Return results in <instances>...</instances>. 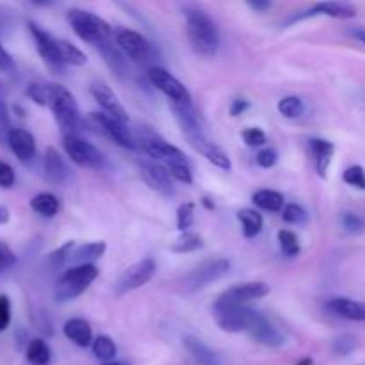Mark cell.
I'll return each mask as SVG.
<instances>
[{"label": "cell", "instance_id": "ffe728a7", "mask_svg": "<svg viewBox=\"0 0 365 365\" xmlns=\"http://www.w3.org/2000/svg\"><path fill=\"white\" fill-rule=\"evenodd\" d=\"M252 335V339H255L259 344L267 346V348H280L285 344V339L262 314H259V317L255 319L253 327L248 331Z\"/></svg>", "mask_w": 365, "mask_h": 365}, {"label": "cell", "instance_id": "816d5d0a", "mask_svg": "<svg viewBox=\"0 0 365 365\" xmlns=\"http://www.w3.org/2000/svg\"><path fill=\"white\" fill-rule=\"evenodd\" d=\"M11 324V302L7 296H0V334Z\"/></svg>", "mask_w": 365, "mask_h": 365}, {"label": "cell", "instance_id": "60d3db41", "mask_svg": "<svg viewBox=\"0 0 365 365\" xmlns=\"http://www.w3.org/2000/svg\"><path fill=\"white\" fill-rule=\"evenodd\" d=\"M344 182L351 187L360 189V191H365V170L362 166H349L348 170L342 175Z\"/></svg>", "mask_w": 365, "mask_h": 365}, {"label": "cell", "instance_id": "f35d334b", "mask_svg": "<svg viewBox=\"0 0 365 365\" xmlns=\"http://www.w3.org/2000/svg\"><path fill=\"white\" fill-rule=\"evenodd\" d=\"M282 217L289 225H302L307 221V210L298 203H289L282 210Z\"/></svg>", "mask_w": 365, "mask_h": 365}, {"label": "cell", "instance_id": "7402d4cb", "mask_svg": "<svg viewBox=\"0 0 365 365\" xmlns=\"http://www.w3.org/2000/svg\"><path fill=\"white\" fill-rule=\"evenodd\" d=\"M171 110H173L175 118H177L178 125H180L182 132H184L185 139L192 138V135L203 134L202 127H200L198 116H196L195 109L191 103H175L171 102Z\"/></svg>", "mask_w": 365, "mask_h": 365}, {"label": "cell", "instance_id": "7bdbcfd3", "mask_svg": "<svg viewBox=\"0 0 365 365\" xmlns=\"http://www.w3.org/2000/svg\"><path fill=\"white\" fill-rule=\"evenodd\" d=\"M166 168L175 180L184 182V184H192V173L187 163H171L166 164Z\"/></svg>", "mask_w": 365, "mask_h": 365}, {"label": "cell", "instance_id": "9c48e42d", "mask_svg": "<svg viewBox=\"0 0 365 365\" xmlns=\"http://www.w3.org/2000/svg\"><path fill=\"white\" fill-rule=\"evenodd\" d=\"M155 269H157V264L152 257H146V259L132 264L130 267L125 269V273L121 274V278L118 280L116 294L118 296L127 294V292L135 291V289L146 285L150 280H152L153 274H155Z\"/></svg>", "mask_w": 365, "mask_h": 365}, {"label": "cell", "instance_id": "5b68a950", "mask_svg": "<svg viewBox=\"0 0 365 365\" xmlns=\"http://www.w3.org/2000/svg\"><path fill=\"white\" fill-rule=\"evenodd\" d=\"M114 43H116L121 52L127 53L128 57H132L138 63H150V61L155 59L157 52L152 43L143 34L132 31V29L118 27L114 31Z\"/></svg>", "mask_w": 365, "mask_h": 365}, {"label": "cell", "instance_id": "f546056e", "mask_svg": "<svg viewBox=\"0 0 365 365\" xmlns=\"http://www.w3.org/2000/svg\"><path fill=\"white\" fill-rule=\"evenodd\" d=\"M107 245L103 241L96 242H88V245H82L78 248H75L71 260L78 262V266H84V264H91L93 260L100 259V257L106 253Z\"/></svg>", "mask_w": 365, "mask_h": 365}, {"label": "cell", "instance_id": "4316f807", "mask_svg": "<svg viewBox=\"0 0 365 365\" xmlns=\"http://www.w3.org/2000/svg\"><path fill=\"white\" fill-rule=\"evenodd\" d=\"M253 203L259 209L267 210V212H280L284 210V195L273 189H260L253 195Z\"/></svg>", "mask_w": 365, "mask_h": 365}, {"label": "cell", "instance_id": "ee69618b", "mask_svg": "<svg viewBox=\"0 0 365 365\" xmlns=\"http://www.w3.org/2000/svg\"><path fill=\"white\" fill-rule=\"evenodd\" d=\"M11 130H13V127H11L9 121V109H7L6 96H4V98H0V143L2 145H7V135Z\"/></svg>", "mask_w": 365, "mask_h": 365}, {"label": "cell", "instance_id": "52a82bcc", "mask_svg": "<svg viewBox=\"0 0 365 365\" xmlns=\"http://www.w3.org/2000/svg\"><path fill=\"white\" fill-rule=\"evenodd\" d=\"M214 319L217 327L228 334H241V331H250L259 312L248 309V307H227V309H212Z\"/></svg>", "mask_w": 365, "mask_h": 365}, {"label": "cell", "instance_id": "f907efd6", "mask_svg": "<svg viewBox=\"0 0 365 365\" xmlns=\"http://www.w3.org/2000/svg\"><path fill=\"white\" fill-rule=\"evenodd\" d=\"M16 182V175L14 170L7 163L0 160V187L2 189H11Z\"/></svg>", "mask_w": 365, "mask_h": 365}, {"label": "cell", "instance_id": "8d00e7d4", "mask_svg": "<svg viewBox=\"0 0 365 365\" xmlns=\"http://www.w3.org/2000/svg\"><path fill=\"white\" fill-rule=\"evenodd\" d=\"M278 242H280V250L284 255L287 257H296L302 252V246H299L298 235L291 230H280L278 232Z\"/></svg>", "mask_w": 365, "mask_h": 365}, {"label": "cell", "instance_id": "ab89813d", "mask_svg": "<svg viewBox=\"0 0 365 365\" xmlns=\"http://www.w3.org/2000/svg\"><path fill=\"white\" fill-rule=\"evenodd\" d=\"M73 252H75V242H73V241L64 242V245L61 246V248H57L56 252L50 253V255H48V262L52 264L53 267L63 266V264L66 262V260L71 259V255H73Z\"/></svg>", "mask_w": 365, "mask_h": 365}, {"label": "cell", "instance_id": "680465c9", "mask_svg": "<svg viewBox=\"0 0 365 365\" xmlns=\"http://www.w3.org/2000/svg\"><path fill=\"white\" fill-rule=\"evenodd\" d=\"M203 205H205L207 209H214V203H210L209 198H203Z\"/></svg>", "mask_w": 365, "mask_h": 365}, {"label": "cell", "instance_id": "d6986e66", "mask_svg": "<svg viewBox=\"0 0 365 365\" xmlns=\"http://www.w3.org/2000/svg\"><path fill=\"white\" fill-rule=\"evenodd\" d=\"M317 14H324V16H330V18H339V20H348V18L356 16V9L353 6H349V4H342V2H319V4H314L309 11H303V13L292 16L289 21H298V20H303V18L317 16Z\"/></svg>", "mask_w": 365, "mask_h": 365}, {"label": "cell", "instance_id": "db71d44e", "mask_svg": "<svg viewBox=\"0 0 365 365\" xmlns=\"http://www.w3.org/2000/svg\"><path fill=\"white\" fill-rule=\"evenodd\" d=\"M248 107H250L248 100L235 98L234 102H232V106H230V114H232V116H239V114L245 113V110L248 109Z\"/></svg>", "mask_w": 365, "mask_h": 365}, {"label": "cell", "instance_id": "1f68e13d", "mask_svg": "<svg viewBox=\"0 0 365 365\" xmlns=\"http://www.w3.org/2000/svg\"><path fill=\"white\" fill-rule=\"evenodd\" d=\"M25 356L31 365H48L52 360V353H50L48 344L43 339H32L25 349Z\"/></svg>", "mask_w": 365, "mask_h": 365}, {"label": "cell", "instance_id": "4fadbf2b", "mask_svg": "<svg viewBox=\"0 0 365 365\" xmlns=\"http://www.w3.org/2000/svg\"><path fill=\"white\" fill-rule=\"evenodd\" d=\"M29 31H31L32 38H34L36 41V48H38L39 56L45 61L46 66H48L50 70L57 71V73H63L66 66H64L63 61H61L59 48H57V38L48 34L45 29L36 25L34 21H29Z\"/></svg>", "mask_w": 365, "mask_h": 365}, {"label": "cell", "instance_id": "91938a15", "mask_svg": "<svg viewBox=\"0 0 365 365\" xmlns=\"http://www.w3.org/2000/svg\"><path fill=\"white\" fill-rule=\"evenodd\" d=\"M103 365H128L127 362H107V364H103Z\"/></svg>", "mask_w": 365, "mask_h": 365}, {"label": "cell", "instance_id": "7a4b0ae2", "mask_svg": "<svg viewBox=\"0 0 365 365\" xmlns=\"http://www.w3.org/2000/svg\"><path fill=\"white\" fill-rule=\"evenodd\" d=\"M46 88H48V106L64 138L77 135L82 127V120L75 96L61 84H46Z\"/></svg>", "mask_w": 365, "mask_h": 365}, {"label": "cell", "instance_id": "f5cc1de1", "mask_svg": "<svg viewBox=\"0 0 365 365\" xmlns=\"http://www.w3.org/2000/svg\"><path fill=\"white\" fill-rule=\"evenodd\" d=\"M14 70H16L14 59L11 57V53L4 48L2 43H0V71H2V73H13Z\"/></svg>", "mask_w": 365, "mask_h": 365}, {"label": "cell", "instance_id": "d4e9b609", "mask_svg": "<svg viewBox=\"0 0 365 365\" xmlns=\"http://www.w3.org/2000/svg\"><path fill=\"white\" fill-rule=\"evenodd\" d=\"M43 164H45V175L50 182H56V184H59V182H63L64 178L68 177L66 163H64L63 157L59 155V152H57L56 148H52V146H48V148H46L45 160H43Z\"/></svg>", "mask_w": 365, "mask_h": 365}, {"label": "cell", "instance_id": "3957f363", "mask_svg": "<svg viewBox=\"0 0 365 365\" xmlns=\"http://www.w3.org/2000/svg\"><path fill=\"white\" fill-rule=\"evenodd\" d=\"M68 24L71 25L75 34L82 39V41L89 43L93 46H100L103 43L113 41V29L106 20L95 13H89L84 9H70L66 14Z\"/></svg>", "mask_w": 365, "mask_h": 365}, {"label": "cell", "instance_id": "2e32d148", "mask_svg": "<svg viewBox=\"0 0 365 365\" xmlns=\"http://www.w3.org/2000/svg\"><path fill=\"white\" fill-rule=\"evenodd\" d=\"M139 170H141V177L153 191L160 192L164 196L173 195V184H171V175L168 168L160 163H150V160H143L139 163Z\"/></svg>", "mask_w": 365, "mask_h": 365}, {"label": "cell", "instance_id": "8992f818", "mask_svg": "<svg viewBox=\"0 0 365 365\" xmlns=\"http://www.w3.org/2000/svg\"><path fill=\"white\" fill-rule=\"evenodd\" d=\"M271 294V287L266 282H248V284L234 285L227 289L216 299L212 309H227V307H246V303L255 302Z\"/></svg>", "mask_w": 365, "mask_h": 365}, {"label": "cell", "instance_id": "8fae6325", "mask_svg": "<svg viewBox=\"0 0 365 365\" xmlns=\"http://www.w3.org/2000/svg\"><path fill=\"white\" fill-rule=\"evenodd\" d=\"M63 146L66 150L68 157L81 168H100L103 164V155L98 152V148L88 143L86 139L78 135H66L63 138Z\"/></svg>", "mask_w": 365, "mask_h": 365}, {"label": "cell", "instance_id": "74e56055", "mask_svg": "<svg viewBox=\"0 0 365 365\" xmlns=\"http://www.w3.org/2000/svg\"><path fill=\"white\" fill-rule=\"evenodd\" d=\"M195 209L196 207L192 202L182 203V205L177 209V228L182 232V234L189 232V228H191L192 223H195Z\"/></svg>", "mask_w": 365, "mask_h": 365}, {"label": "cell", "instance_id": "7dc6e473", "mask_svg": "<svg viewBox=\"0 0 365 365\" xmlns=\"http://www.w3.org/2000/svg\"><path fill=\"white\" fill-rule=\"evenodd\" d=\"M341 223L342 227H344V230L349 232V234H359V232H362L365 228V221L362 217H359L356 214H351V212L342 214Z\"/></svg>", "mask_w": 365, "mask_h": 365}, {"label": "cell", "instance_id": "6da1fadb", "mask_svg": "<svg viewBox=\"0 0 365 365\" xmlns=\"http://www.w3.org/2000/svg\"><path fill=\"white\" fill-rule=\"evenodd\" d=\"M185 34L192 50L203 57H216L220 50V29L216 21L200 7H184Z\"/></svg>", "mask_w": 365, "mask_h": 365}, {"label": "cell", "instance_id": "f1b7e54d", "mask_svg": "<svg viewBox=\"0 0 365 365\" xmlns=\"http://www.w3.org/2000/svg\"><path fill=\"white\" fill-rule=\"evenodd\" d=\"M237 220L242 225V234L246 239H253L262 232L264 220L257 210L253 209H242L237 212Z\"/></svg>", "mask_w": 365, "mask_h": 365}, {"label": "cell", "instance_id": "e0dca14e", "mask_svg": "<svg viewBox=\"0 0 365 365\" xmlns=\"http://www.w3.org/2000/svg\"><path fill=\"white\" fill-rule=\"evenodd\" d=\"M7 146L20 163H31L36 155V139L27 128L13 127L7 135Z\"/></svg>", "mask_w": 365, "mask_h": 365}, {"label": "cell", "instance_id": "4dcf8cb0", "mask_svg": "<svg viewBox=\"0 0 365 365\" xmlns=\"http://www.w3.org/2000/svg\"><path fill=\"white\" fill-rule=\"evenodd\" d=\"M59 200L52 192H39L31 200V209L45 217H53L59 212Z\"/></svg>", "mask_w": 365, "mask_h": 365}, {"label": "cell", "instance_id": "681fc988", "mask_svg": "<svg viewBox=\"0 0 365 365\" xmlns=\"http://www.w3.org/2000/svg\"><path fill=\"white\" fill-rule=\"evenodd\" d=\"M277 163H278L277 150L264 148L257 153V164H259L260 168H266V170H269V168H273Z\"/></svg>", "mask_w": 365, "mask_h": 365}, {"label": "cell", "instance_id": "ac0fdd59", "mask_svg": "<svg viewBox=\"0 0 365 365\" xmlns=\"http://www.w3.org/2000/svg\"><path fill=\"white\" fill-rule=\"evenodd\" d=\"M187 143L196 150V152L202 153L209 163H212L216 168H220V170H225V171L232 170V160L230 157L227 155V152H223L216 143L209 141L203 134L187 138Z\"/></svg>", "mask_w": 365, "mask_h": 365}, {"label": "cell", "instance_id": "e575fe53", "mask_svg": "<svg viewBox=\"0 0 365 365\" xmlns=\"http://www.w3.org/2000/svg\"><path fill=\"white\" fill-rule=\"evenodd\" d=\"M277 109L284 118L296 120V118H302L305 114V103L299 96H285L278 102Z\"/></svg>", "mask_w": 365, "mask_h": 365}, {"label": "cell", "instance_id": "9f6ffc18", "mask_svg": "<svg viewBox=\"0 0 365 365\" xmlns=\"http://www.w3.org/2000/svg\"><path fill=\"white\" fill-rule=\"evenodd\" d=\"M7 221H9V209L0 205V225H6Z\"/></svg>", "mask_w": 365, "mask_h": 365}, {"label": "cell", "instance_id": "f6af8a7d", "mask_svg": "<svg viewBox=\"0 0 365 365\" xmlns=\"http://www.w3.org/2000/svg\"><path fill=\"white\" fill-rule=\"evenodd\" d=\"M241 135H242V141H245L248 146H252V148L264 146L267 143L266 134H264V132L257 127L246 128V130H242Z\"/></svg>", "mask_w": 365, "mask_h": 365}, {"label": "cell", "instance_id": "d6a6232c", "mask_svg": "<svg viewBox=\"0 0 365 365\" xmlns=\"http://www.w3.org/2000/svg\"><path fill=\"white\" fill-rule=\"evenodd\" d=\"M57 48H59V56L64 66H84L88 61L86 53L66 39H57Z\"/></svg>", "mask_w": 365, "mask_h": 365}, {"label": "cell", "instance_id": "6f0895ef", "mask_svg": "<svg viewBox=\"0 0 365 365\" xmlns=\"http://www.w3.org/2000/svg\"><path fill=\"white\" fill-rule=\"evenodd\" d=\"M351 36H353V38L359 39L360 43H364V45H365V29H353Z\"/></svg>", "mask_w": 365, "mask_h": 365}, {"label": "cell", "instance_id": "bcb514c9", "mask_svg": "<svg viewBox=\"0 0 365 365\" xmlns=\"http://www.w3.org/2000/svg\"><path fill=\"white\" fill-rule=\"evenodd\" d=\"M355 348H356V339L353 337V335L344 334L334 341V351L341 356L349 355Z\"/></svg>", "mask_w": 365, "mask_h": 365}, {"label": "cell", "instance_id": "7c38bea8", "mask_svg": "<svg viewBox=\"0 0 365 365\" xmlns=\"http://www.w3.org/2000/svg\"><path fill=\"white\" fill-rule=\"evenodd\" d=\"M89 120H91L93 127L103 134L106 138L113 139L116 145L123 146V148L134 150L135 146V139L132 135V132L128 130V127L125 123H120V121L113 120L110 116L103 113H89Z\"/></svg>", "mask_w": 365, "mask_h": 365}, {"label": "cell", "instance_id": "b9f144b4", "mask_svg": "<svg viewBox=\"0 0 365 365\" xmlns=\"http://www.w3.org/2000/svg\"><path fill=\"white\" fill-rule=\"evenodd\" d=\"M29 98L38 106H48V88L46 84H39V82H31L25 89Z\"/></svg>", "mask_w": 365, "mask_h": 365}, {"label": "cell", "instance_id": "83f0119b", "mask_svg": "<svg viewBox=\"0 0 365 365\" xmlns=\"http://www.w3.org/2000/svg\"><path fill=\"white\" fill-rule=\"evenodd\" d=\"M96 48H98V52L102 53L103 61L109 64L110 70H113L114 73L121 75V73H125V71H127V63H125L123 53H121V50L118 48L116 43H113V41L103 43V45L96 46Z\"/></svg>", "mask_w": 365, "mask_h": 365}, {"label": "cell", "instance_id": "484cf974", "mask_svg": "<svg viewBox=\"0 0 365 365\" xmlns=\"http://www.w3.org/2000/svg\"><path fill=\"white\" fill-rule=\"evenodd\" d=\"M184 346L195 356L196 362H200L202 365H220L217 364V356L214 355L212 349L203 344L200 339L187 335V337H184Z\"/></svg>", "mask_w": 365, "mask_h": 365}, {"label": "cell", "instance_id": "277c9868", "mask_svg": "<svg viewBox=\"0 0 365 365\" xmlns=\"http://www.w3.org/2000/svg\"><path fill=\"white\" fill-rule=\"evenodd\" d=\"M96 277H98V267L93 266V264L70 267V269L57 280L53 296H56V299L59 303L71 302V299L78 298V296L96 280Z\"/></svg>", "mask_w": 365, "mask_h": 365}, {"label": "cell", "instance_id": "11a10c76", "mask_svg": "<svg viewBox=\"0 0 365 365\" xmlns=\"http://www.w3.org/2000/svg\"><path fill=\"white\" fill-rule=\"evenodd\" d=\"M248 6L255 11H266L271 7V2H248Z\"/></svg>", "mask_w": 365, "mask_h": 365}, {"label": "cell", "instance_id": "d590c367", "mask_svg": "<svg viewBox=\"0 0 365 365\" xmlns=\"http://www.w3.org/2000/svg\"><path fill=\"white\" fill-rule=\"evenodd\" d=\"M203 248V239L198 234H192V232H185L180 237L175 239L173 245L170 246V250L173 253H191L196 250Z\"/></svg>", "mask_w": 365, "mask_h": 365}, {"label": "cell", "instance_id": "c3c4849f", "mask_svg": "<svg viewBox=\"0 0 365 365\" xmlns=\"http://www.w3.org/2000/svg\"><path fill=\"white\" fill-rule=\"evenodd\" d=\"M14 264H16V255H14V252L6 245V242H0V273L11 269Z\"/></svg>", "mask_w": 365, "mask_h": 365}, {"label": "cell", "instance_id": "836d02e7", "mask_svg": "<svg viewBox=\"0 0 365 365\" xmlns=\"http://www.w3.org/2000/svg\"><path fill=\"white\" fill-rule=\"evenodd\" d=\"M93 355L96 356L98 360H102V362H114V356H116L118 353V348H116V342L113 341L110 337H107V335H100V337H96L95 341H93Z\"/></svg>", "mask_w": 365, "mask_h": 365}, {"label": "cell", "instance_id": "5bb4252c", "mask_svg": "<svg viewBox=\"0 0 365 365\" xmlns=\"http://www.w3.org/2000/svg\"><path fill=\"white\" fill-rule=\"evenodd\" d=\"M141 146L150 157L164 163V166L171 163H187V157H185V153L180 148L170 145V143L164 141L159 135H145L141 139Z\"/></svg>", "mask_w": 365, "mask_h": 365}, {"label": "cell", "instance_id": "cb8c5ba5", "mask_svg": "<svg viewBox=\"0 0 365 365\" xmlns=\"http://www.w3.org/2000/svg\"><path fill=\"white\" fill-rule=\"evenodd\" d=\"M310 150H312L314 160H316L317 175L321 178H327L328 168H330L335 153L334 143L327 141V139H310Z\"/></svg>", "mask_w": 365, "mask_h": 365}, {"label": "cell", "instance_id": "ba28073f", "mask_svg": "<svg viewBox=\"0 0 365 365\" xmlns=\"http://www.w3.org/2000/svg\"><path fill=\"white\" fill-rule=\"evenodd\" d=\"M230 269V262L227 259H214L207 260V262L200 264L198 267L191 271V273L185 277L184 285L187 291H202L207 285H210L212 282L220 280Z\"/></svg>", "mask_w": 365, "mask_h": 365}, {"label": "cell", "instance_id": "603a6c76", "mask_svg": "<svg viewBox=\"0 0 365 365\" xmlns=\"http://www.w3.org/2000/svg\"><path fill=\"white\" fill-rule=\"evenodd\" d=\"M64 335H66L68 341L73 342L78 348H88L93 346V330L89 327L88 321L81 319V317H73V319H68L63 327Z\"/></svg>", "mask_w": 365, "mask_h": 365}, {"label": "cell", "instance_id": "30bf717a", "mask_svg": "<svg viewBox=\"0 0 365 365\" xmlns=\"http://www.w3.org/2000/svg\"><path fill=\"white\" fill-rule=\"evenodd\" d=\"M148 78L163 95H166L175 103H191V93L178 81L177 77L160 66H152L148 71Z\"/></svg>", "mask_w": 365, "mask_h": 365}, {"label": "cell", "instance_id": "9a60e30c", "mask_svg": "<svg viewBox=\"0 0 365 365\" xmlns=\"http://www.w3.org/2000/svg\"><path fill=\"white\" fill-rule=\"evenodd\" d=\"M89 91H91L93 98L98 102V106L102 107L103 114L110 116L113 120L120 121V123H128L127 110H125V107L121 106V102L118 100V96L114 95V91L109 86L103 84V82H96V84H91Z\"/></svg>", "mask_w": 365, "mask_h": 365}, {"label": "cell", "instance_id": "44dd1931", "mask_svg": "<svg viewBox=\"0 0 365 365\" xmlns=\"http://www.w3.org/2000/svg\"><path fill=\"white\" fill-rule=\"evenodd\" d=\"M327 309L342 319L365 323V303L349 298H334L327 303Z\"/></svg>", "mask_w": 365, "mask_h": 365}]
</instances>
